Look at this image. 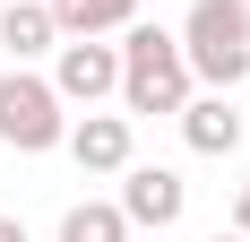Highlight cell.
I'll return each mask as SVG.
<instances>
[{"label":"cell","instance_id":"11","mask_svg":"<svg viewBox=\"0 0 250 242\" xmlns=\"http://www.w3.org/2000/svg\"><path fill=\"white\" fill-rule=\"evenodd\" d=\"M233 234H250V182H242V199H233Z\"/></svg>","mask_w":250,"mask_h":242},{"label":"cell","instance_id":"12","mask_svg":"<svg viewBox=\"0 0 250 242\" xmlns=\"http://www.w3.org/2000/svg\"><path fill=\"white\" fill-rule=\"evenodd\" d=\"M0 242H26V225H18V217H0Z\"/></svg>","mask_w":250,"mask_h":242},{"label":"cell","instance_id":"7","mask_svg":"<svg viewBox=\"0 0 250 242\" xmlns=\"http://www.w3.org/2000/svg\"><path fill=\"white\" fill-rule=\"evenodd\" d=\"M181 139H190V156H233L242 147V113H233L225 87H207V96L181 104Z\"/></svg>","mask_w":250,"mask_h":242},{"label":"cell","instance_id":"3","mask_svg":"<svg viewBox=\"0 0 250 242\" xmlns=\"http://www.w3.org/2000/svg\"><path fill=\"white\" fill-rule=\"evenodd\" d=\"M61 139H69V104H61V87L35 78L26 61L0 70V147H18V156H52Z\"/></svg>","mask_w":250,"mask_h":242},{"label":"cell","instance_id":"2","mask_svg":"<svg viewBox=\"0 0 250 242\" xmlns=\"http://www.w3.org/2000/svg\"><path fill=\"white\" fill-rule=\"evenodd\" d=\"M181 61L199 87H242L250 78V0H190L181 18Z\"/></svg>","mask_w":250,"mask_h":242},{"label":"cell","instance_id":"4","mask_svg":"<svg viewBox=\"0 0 250 242\" xmlns=\"http://www.w3.org/2000/svg\"><path fill=\"white\" fill-rule=\"evenodd\" d=\"M52 87H61V104H104V96H121V44H104V35H61V52H52Z\"/></svg>","mask_w":250,"mask_h":242},{"label":"cell","instance_id":"8","mask_svg":"<svg viewBox=\"0 0 250 242\" xmlns=\"http://www.w3.org/2000/svg\"><path fill=\"white\" fill-rule=\"evenodd\" d=\"M0 44H9V61H43V52H61L52 0H9V9H0Z\"/></svg>","mask_w":250,"mask_h":242},{"label":"cell","instance_id":"10","mask_svg":"<svg viewBox=\"0 0 250 242\" xmlns=\"http://www.w3.org/2000/svg\"><path fill=\"white\" fill-rule=\"evenodd\" d=\"M61 242H129L121 199H78L69 217H61Z\"/></svg>","mask_w":250,"mask_h":242},{"label":"cell","instance_id":"9","mask_svg":"<svg viewBox=\"0 0 250 242\" xmlns=\"http://www.w3.org/2000/svg\"><path fill=\"white\" fill-rule=\"evenodd\" d=\"M129 18H138V0H52L61 35H121Z\"/></svg>","mask_w":250,"mask_h":242},{"label":"cell","instance_id":"1","mask_svg":"<svg viewBox=\"0 0 250 242\" xmlns=\"http://www.w3.org/2000/svg\"><path fill=\"white\" fill-rule=\"evenodd\" d=\"M190 87H199V78H190V61H181V35L129 18L121 26V104L129 113H181Z\"/></svg>","mask_w":250,"mask_h":242},{"label":"cell","instance_id":"5","mask_svg":"<svg viewBox=\"0 0 250 242\" xmlns=\"http://www.w3.org/2000/svg\"><path fill=\"white\" fill-rule=\"evenodd\" d=\"M181 208H190V182H181L173 165H121V217H129V234L138 225H181Z\"/></svg>","mask_w":250,"mask_h":242},{"label":"cell","instance_id":"13","mask_svg":"<svg viewBox=\"0 0 250 242\" xmlns=\"http://www.w3.org/2000/svg\"><path fill=\"white\" fill-rule=\"evenodd\" d=\"M216 242H250V234H216Z\"/></svg>","mask_w":250,"mask_h":242},{"label":"cell","instance_id":"6","mask_svg":"<svg viewBox=\"0 0 250 242\" xmlns=\"http://www.w3.org/2000/svg\"><path fill=\"white\" fill-rule=\"evenodd\" d=\"M69 165L78 173H121L129 156H138V139H129V113H95V104H86V113L69 121Z\"/></svg>","mask_w":250,"mask_h":242}]
</instances>
